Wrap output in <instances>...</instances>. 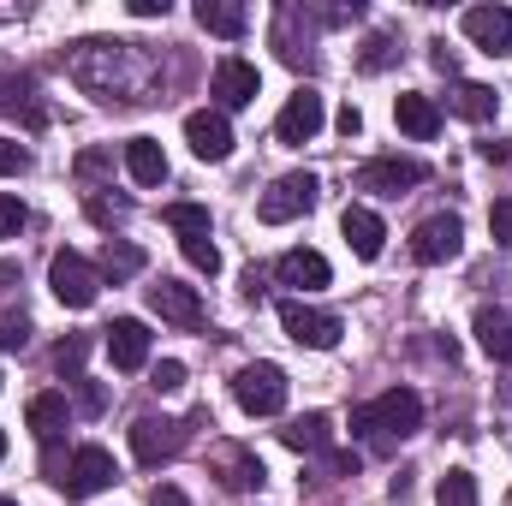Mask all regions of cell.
<instances>
[{"label":"cell","mask_w":512,"mask_h":506,"mask_svg":"<svg viewBox=\"0 0 512 506\" xmlns=\"http://www.w3.org/2000/svg\"><path fill=\"white\" fill-rule=\"evenodd\" d=\"M0 108L6 114H24V126H48V108L36 102V78H24V72H6L0 78Z\"/></svg>","instance_id":"44dd1931"},{"label":"cell","mask_w":512,"mask_h":506,"mask_svg":"<svg viewBox=\"0 0 512 506\" xmlns=\"http://www.w3.org/2000/svg\"><path fill=\"white\" fill-rule=\"evenodd\" d=\"M149 387H155V393H179V387H185V364H173V358L155 364V370H149Z\"/></svg>","instance_id":"b9f144b4"},{"label":"cell","mask_w":512,"mask_h":506,"mask_svg":"<svg viewBox=\"0 0 512 506\" xmlns=\"http://www.w3.org/2000/svg\"><path fill=\"white\" fill-rule=\"evenodd\" d=\"M477 346L495 358V364H512V316L507 310H477Z\"/></svg>","instance_id":"d4e9b609"},{"label":"cell","mask_w":512,"mask_h":506,"mask_svg":"<svg viewBox=\"0 0 512 506\" xmlns=\"http://www.w3.org/2000/svg\"><path fill=\"white\" fill-rule=\"evenodd\" d=\"M24 417H30L36 441H42V447H54V441H60V429L72 423V405H66V393H36Z\"/></svg>","instance_id":"7402d4cb"},{"label":"cell","mask_w":512,"mask_h":506,"mask_svg":"<svg viewBox=\"0 0 512 506\" xmlns=\"http://www.w3.org/2000/svg\"><path fill=\"white\" fill-rule=\"evenodd\" d=\"M24 221H30V209H24L12 191H0V239H18V233H24Z\"/></svg>","instance_id":"d590c367"},{"label":"cell","mask_w":512,"mask_h":506,"mask_svg":"<svg viewBox=\"0 0 512 506\" xmlns=\"http://www.w3.org/2000/svg\"><path fill=\"white\" fill-rule=\"evenodd\" d=\"M316 477H322V483H328V477H358V453H322Z\"/></svg>","instance_id":"60d3db41"},{"label":"cell","mask_w":512,"mask_h":506,"mask_svg":"<svg viewBox=\"0 0 512 506\" xmlns=\"http://www.w3.org/2000/svg\"><path fill=\"white\" fill-rule=\"evenodd\" d=\"M161 221H167V227H173L179 239L215 233V227H209V209H203V203H167V209H161Z\"/></svg>","instance_id":"f546056e"},{"label":"cell","mask_w":512,"mask_h":506,"mask_svg":"<svg viewBox=\"0 0 512 506\" xmlns=\"http://www.w3.org/2000/svg\"><path fill=\"white\" fill-rule=\"evenodd\" d=\"M126 215H131L126 197H114V203H108V197H90V221H96V227H120Z\"/></svg>","instance_id":"8d00e7d4"},{"label":"cell","mask_w":512,"mask_h":506,"mask_svg":"<svg viewBox=\"0 0 512 506\" xmlns=\"http://www.w3.org/2000/svg\"><path fill=\"white\" fill-rule=\"evenodd\" d=\"M197 24L209 30V36H221V42H239L245 36V6H233V0H197Z\"/></svg>","instance_id":"cb8c5ba5"},{"label":"cell","mask_w":512,"mask_h":506,"mask_svg":"<svg viewBox=\"0 0 512 506\" xmlns=\"http://www.w3.org/2000/svg\"><path fill=\"white\" fill-rule=\"evenodd\" d=\"M340 131H346V137H358V131H364V114H358V108H352V102H346V108H340Z\"/></svg>","instance_id":"7dc6e473"},{"label":"cell","mask_w":512,"mask_h":506,"mask_svg":"<svg viewBox=\"0 0 512 506\" xmlns=\"http://www.w3.org/2000/svg\"><path fill=\"white\" fill-rule=\"evenodd\" d=\"M0 459H6V429H0Z\"/></svg>","instance_id":"c3c4849f"},{"label":"cell","mask_w":512,"mask_h":506,"mask_svg":"<svg viewBox=\"0 0 512 506\" xmlns=\"http://www.w3.org/2000/svg\"><path fill=\"white\" fill-rule=\"evenodd\" d=\"M423 179H429V167L411 161V155H376V161L358 167V191H370V197H405Z\"/></svg>","instance_id":"ba28073f"},{"label":"cell","mask_w":512,"mask_h":506,"mask_svg":"<svg viewBox=\"0 0 512 506\" xmlns=\"http://www.w3.org/2000/svg\"><path fill=\"white\" fill-rule=\"evenodd\" d=\"M0 506H18V501H6V495H0Z\"/></svg>","instance_id":"681fc988"},{"label":"cell","mask_w":512,"mask_h":506,"mask_svg":"<svg viewBox=\"0 0 512 506\" xmlns=\"http://www.w3.org/2000/svg\"><path fill=\"white\" fill-rule=\"evenodd\" d=\"M292 24H298V12H292V6H280V12H274V48H280V60H286V66H316L310 36H298Z\"/></svg>","instance_id":"4316f807"},{"label":"cell","mask_w":512,"mask_h":506,"mask_svg":"<svg viewBox=\"0 0 512 506\" xmlns=\"http://www.w3.org/2000/svg\"><path fill=\"white\" fill-rule=\"evenodd\" d=\"M233 399L245 417H280L286 411V370L280 364H245L233 376Z\"/></svg>","instance_id":"5b68a950"},{"label":"cell","mask_w":512,"mask_h":506,"mask_svg":"<svg viewBox=\"0 0 512 506\" xmlns=\"http://www.w3.org/2000/svg\"><path fill=\"white\" fill-rule=\"evenodd\" d=\"M435 506H483L477 501V477L471 471H447L441 489H435Z\"/></svg>","instance_id":"1f68e13d"},{"label":"cell","mask_w":512,"mask_h":506,"mask_svg":"<svg viewBox=\"0 0 512 506\" xmlns=\"http://www.w3.org/2000/svg\"><path fill=\"white\" fill-rule=\"evenodd\" d=\"M131 453L137 465H167L185 453V423L179 417H137L131 423Z\"/></svg>","instance_id":"9c48e42d"},{"label":"cell","mask_w":512,"mask_h":506,"mask_svg":"<svg viewBox=\"0 0 512 506\" xmlns=\"http://www.w3.org/2000/svg\"><path fill=\"white\" fill-rule=\"evenodd\" d=\"M108 334V358H114V370H143L149 364V328L137 322V316H120L114 328H102Z\"/></svg>","instance_id":"2e32d148"},{"label":"cell","mask_w":512,"mask_h":506,"mask_svg":"<svg viewBox=\"0 0 512 506\" xmlns=\"http://www.w3.org/2000/svg\"><path fill=\"white\" fill-rule=\"evenodd\" d=\"M114 477H120V465H114V453H108V447H78V453L66 459L60 489H66V501H90V495L114 489Z\"/></svg>","instance_id":"52a82bcc"},{"label":"cell","mask_w":512,"mask_h":506,"mask_svg":"<svg viewBox=\"0 0 512 506\" xmlns=\"http://www.w3.org/2000/svg\"><path fill=\"white\" fill-rule=\"evenodd\" d=\"M149 506H191V501H185L173 483H161V489H149Z\"/></svg>","instance_id":"ee69618b"},{"label":"cell","mask_w":512,"mask_h":506,"mask_svg":"<svg viewBox=\"0 0 512 506\" xmlns=\"http://www.w3.org/2000/svg\"><path fill=\"white\" fill-rule=\"evenodd\" d=\"M102 173H108V155H102V149H90V155H78V179H84V185H96Z\"/></svg>","instance_id":"7bdbcfd3"},{"label":"cell","mask_w":512,"mask_h":506,"mask_svg":"<svg viewBox=\"0 0 512 506\" xmlns=\"http://www.w3.org/2000/svg\"><path fill=\"white\" fill-rule=\"evenodd\" d=\"M423 429V399L411 393V387H387L382 399H370V405H358L352 411V435H364L370 447H399L405 435H417Z\"/></svg>","instance_id":"7a4b0ae2"},{"label":"cell","mask_w":512,"mask_h":506,"mask_svg":"<svg viewBox=\"0 0 512 506\" xmlns=\"http://www.w3.org/2000/svg\"><path fill=\"white\" fill-rule=\"evenodd\" d=\"M340 233H346V245H352V256H358V262H376V256H382L387 227H382V215H376V209L352 203V209L340 215Z\"/></svg>","instance_id":"ac0fdd59"},{"label":"cell","mask_w":512,"mask_h":506,"mask_svg":"<svg viewBox=\"0 0 512 506\" xmlns=\"http://www.w3.org/2000/svg\"><path fill=\"white\" fill-rule=\"evenodd\" d=\"M149 310H155L161 322H173V328H197V322H203V298H197V286H185V280H155V286H149Z\"/></svg>","instance_id":"5bb4252c"},{"label":"cell","mask_w":512,"mask_h":506,"mask_svg":"<svg viewBox=\"0 0 512 506\" xmlns=\"http://www.w3.org/2000/svg\"><path fill=\"white\" fill-rule=\"evenodd\" d=\"M78 411L84 417H102L108 411V387L102 381H78Z\"/></svg>","instance_id":"ab89813d"},{"label":"cell","mask_w":512,"mask_h":506,"mask_svg":"<svg viewBox=\"0 0 512 506\" xmlns=\"http://www.w3.org/2000/svg\"><path fill=\"white\" fill-rule=\"evenodd\" d=\"M256 90H262V78H256L251 60H239V54H227V60H215V78H209V96L221 102V114H233V108H251Z\"/></svg>","instance_id":"8fae6325"},{"label":"cell","mask_w":512,"mask_h":506,"mask_svg":"<svg viewBox=\"0 0 512 506\" xmlns=\"http://www.w3.org/2000/svg\"><path fill=\"white\" fill-rule=\"evenodd\" d=\"M459 251H465V221H459V215H429V221H417L411 256H417L423 268H441V262H453Z\"/></svg>","instance_id":"30bf717a"},{"label":"cell","mask_w":512,"mask_h":506,"mask_svg":"<svg viewBox=\"0 0 512 506\" xmlns=\"http://www.w3.org/2000/svg\"><path fill=\"white\" fill-rule=\"evenodd\" d=\"M131 274H143V251L137 245H126V239H108L102 245V280H131Z\"/></svg>","instance_id":"f1b7e54d"},{"label":"cell","mask_w":512,"mask_h":506,"mask_svg":"<svg viewBox=\"0 0 512 506\" xmlns=\"http://www.w3.org/2000/svg\"><path fill=\"white\" fill-rule=\"evenodd\" d=\"M459 24H465V36H471L483 54H507L512 48V6H471Z\"/></svg>","instance_id":"9a60e30c"},{"label":"cell","mask_w":512,"mask_h":506,"mask_svg":"<svg viewBox=\"0 0 512 506\" xmlns=\"http://www.w3.org/2000/svg\"><path fill=\"white\" fill-rule=\"evenodd\" d=\"M48 286H54V298H60L66 310H90L96 292H102V268H96L90 256H78V251H54V262H48Z\"/></svg>","instance_id":"277c9868"},{"label":"cell","mask_w":512,"mask_h":506,"mask_svg":"<svg viewBox=\"0 0 512 506\" xmlns=\"http://www.w3.org/2000/svg\"><path fill=\"white\" fill-rule=\"evenodd\" d=\"M84 358H90V334H66V340L54 346V370L66 381H84Z\"/></svg>","instance_id":"4dcf8cb0"},{"label":"cell","mask_w":512,"mask_h":506,"mask_svg":"<svg viewBox=\"0 0 512 506\" xmlns=\"http://www.w3.org/2000/svg\"><path fill=\"white\" fill-rule=\"evenodd\" d=\"M131 18H167V0H131Z\"/></svg>","instance_id":"bcb514c9"},{"label":"cell","mask_w":512,"mask_h":506,"mask_svg":"<svg viewBox=\"0 0 512 506\" xmlns=\"http://www.w3.org/2000/svg\"><path fill=\"white\" fill-rule=\"evenodd\" d=\"M328 274H334V268H328V256L304 251V245L274 262V280H280V286H292V292H316V286H328Z\"/></svg>","instance_id":"e0dca14e"},{"label":"cell","mask_w":512,"mask_h":506,"mask_svg":"<svg viewBox=\"0 0 512 506\" xmlns=\"http://www.w3.org/2000/svg\"><path fill=\"white\" fill-rule=\"evenodd\" d=\"M483 161H501V167H507V161H512V143H507V137H489V143H483Z\"/></svg>","instance_id":"f6af8a7d"},{"label":"cell","mask_w":512,"mask_h":506,"mask_svg":"<svg viewBox=\"0 0 512 506\" xmlns=\"http://www.w3.org/2000/svg\"><path fill=\"white\" fill-rule=\"evenodd\" d=\"M30 334H36V328H30V316H24V310H0V352H24V346H30Z\"/></svg>","instance_id":"836d02e7"},{"label":"cell","mask_w":512,"mask_h":506,"mask_svg":"<svg viewBox=\"0 0 512 506\" xmlns=\"http://www.w3.org/2000/svg\"><path fill=\"white\" fill-rule=\"evenodd\" d=\"M215 471H221L227 489H256V483H262V459L245 453V447H221V453H215Z\"/></svg>","instance_id":"83f0119b"},{"label":"cell","mask_w":512,"mask_h":506,"mask_svg":"<svg viewBox=\"0 0 512 506\" xmlns=\"http://www.w3.org/2000/svg\"><path fill=\"white\" fill-rule=\"evenodd\" d=\"M447 108H453L459 120H477V126H483V120H495V114H501V96H495L489 84H471V78H465V84H453V90H447Z\"/></svg>","instance_id":"603a6c76"},{"label":"cell","mask_w":512,"mask_h":506,"mask_svg":"<svg viewBox=\"0 0 512 506\" xmlns=\"http://www.w3.org/2000/svg\"><path fill=\"white\" fill-rule=\"evenodd\" d=\"M316 197H322V179H316V173H280V179L262 191L256 215H262V227H286V221L310 215V209H316Z\"/></svg>","instance_id":"3957f363"},{"label":"cell","mask_w":512,"mask_h":506,"mask_svg":"<svg viewBox=\"0 0 512 506\" xmlns=\"http://www.w3.org/2000/svg\"><path fill=\"white\" fill-rule=\"evenodd\" d=\"M489 233H495L501 251H512V197H501V203L489 209Z\"/></svg>","instance_id":"f35d334b"},{"label":"cell","mask_w":512,"mask_h":506,"mask_svg":"<svg viewBox=\"0 0 512 506\" xmlns=\"http://www.w3.org/2000/svg\"><path fill=\"white\" fill-rule=\"evenodd\" d=\"M280 441H286L292 453H328V447H334V417H328V411H304V417H292V423L280 429Z\"/></svg>","instance_id":"d6986e66"},{"label":"cell","mask_w":512,"mask_h":506,"mask_svg":"<svg viewBox=\"0 0 512 506\" xmlns=\"http://www.w3.org/2000/svg\"><path fill=\"white\" fill-rule=\"evenodd\" d=\"M30 167V149L18 143V137H0V179H12V173H24Z\"/></svg>","instance_id":"74e56055"},{"label":"cell","mask_w":512,"mask_h":506,"mask_svg":"<svg viewBox=\"0 0 512 506\" xmlns=\"http://www.w3.org/2000/svg\"><path fill=\"white\" fill-rule=\"evenodd\" d=\"M179 251H185V262H191L197 274H221V251H215V233H197V239H179Z\"/></svg>","instance_id":"d6a6232c"},{"label":"cell","mask_w":512,"mask_h":506,"mask_svg":"<svg viewBox=\"0 0 512 506\" xmlns=\"http://www.w3.org/2000/svg\"><path fill=\"white\" fill-rule=\"evenodd\" d=\"M322 120H328L322 96H316V90H292L286 108H280V120H274V137H280V143H310V137L322 131Z\"/></svg>","instance_id":"4fadbf2b"},{"label":"cell","mask_w":512,"mask_h":506,"mask_svg":"<svg viewBox=\"0 0 512 506\" xmlns=\"http://www.w3.org/2000/svg\"><path fill=\"white\" fill-rule=\"evenodd\" d=\"M185 143H191L197 161H227V155H233V126H227V114H221V108L185 114Z\"/></svg>","instance_id":"7c38bea8"},{"label":"cell","mask_w":512,"mask_h":506,"mask_svg":"<svg viewBox=\"0 0 512 506\" xmlns=\"http://www.w3.org/2000/svg\"><path fill=\"white\" fill-rule=\"evenodd\" d=\"M72 84L108 108H143V102H161V60L143 48V42H114V36H90L72 48L66 60Z\"/></svg>","instance_id":"6da1fadb"},{"label":"cell","mask_w":512,"mask_h":506,"mask_svg":"<svg viewBox=\"0 0 512 506\" xmlns=\"http://www.w3.org/2000/svg\"><path fill=\"white\" fill-rule=\"evenodd\" d=\"M280 328H286L298 346H310V352H334V346H340V316H334V310H316V304H304V298H286V304H280Z\"/></svg>","instance_id":"8992f818"},{"label":"cell","mask_w":512,"mask_h":506,"mask_svg":"<svg viewBox=\"0 0 512 506\" xmlns=\"http://www.w3.org/2000/svg\"><path fill=\"white\" fill-rule=\"evenodd\" d=\"M393 120H399V131H405V137H417V143H429V137L441 131V108H435L429 96H417V90H405V96L393 102Z\"/></svg>","instance_id":"ffe728a7"},{"label":"cell","mask_w":512,"mask_h":506,"mask_svg":"<svg viewBox=\"0 0 512 506\" xmlns=\"http://www.w3.org/2000/svg\"><path fill=\"white\" fill-rule=\"evenodd\" d=\"M126 173L137 185H161V179H167V155H161L155 137H131L126 143Z\"/></svg>","instance_id":"484cf974"},{"label":"cell","mask_w":512,"mask_h":506,"mask_svg":"<svg viewBox=\"0 0 512 506\" xmlns=\"http://www.w3.org/2000/svg\"><path fill=\"white\" fill-rule=\"evenodd\" d=\"M393 60H399V42H393L387 30H376V36L364 42V54H358V66H364V72H387Z\"/></svg>","instance_id":"e575fe53"}]
</instances>
